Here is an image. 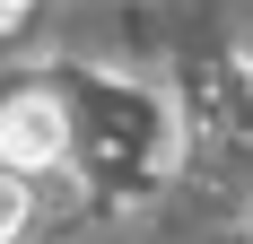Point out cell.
I'll list each match as a JSON object with an SVG mask.
<instances>
[{
	"instance_id": "6da1fadb",
	"label": "cell",
	"mask_w": 253,
	"mask_h": 244,
	"mask_svg": "<svg viewBox=\"0 0 253 244\" xmlns=\"http://www.w3.org/2000/svg\"><path fill=\"white\" fill-rule=\"evenodd\" d=\"M61 148H70V122H61L52 96H9V105H0V157H9V174L52 166Z\"/></svg>"
},
{
	"instance_id": "7a4b0ae2",
	"label": "cell",
	"mask_w": 253,
	"mask_h": 244,
	"mask_svg": "<svg viewBox=\"0 0 253 244\" xmlns=\"http://www.w3.org/2000/svg\"><path fill=\"white\" fill-rule=\"evenodd\" d=\"M18 227H26V174H9V166H0V244L18 236Z\"/></svg>"
}]
</instances>
